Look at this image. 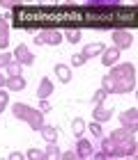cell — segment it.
<instances>
[{"instance_id":"6da1fadb","label":"cell","mask_w":138,"mask_h":160,"mask_svg":"<svg viewBox=\"0 0 138 160\" xmlns=\"http://www.w3.org/2000/svg\"><path fill=\"white\" fill-rule=\"evenodd\" d=\"M101 89L108 94H129L136 89V69L134 64H115L111 73L101 78Z\"/></svg>"},{"instance_id":"7a4b0ae2","label":"cell","mask_w":138,"mask_h":160,"mask_svg":"<svg viewBox=\"0 0 138 160\" xmlns=\"http://www.w3.org/2000/svg\"><path fill=\"white\" fill-rule=\"evenodd\" d=\"M12 112H14V117H16V119L30 123L32 130H39L41 126H44V112H37L35 108L25 105V103H16L12 108Z\"/></svg>"},{"instance_id":"3957f363","label":"cell","mask_w":138,"mask_h":160,"mask_svg":"<svg viewBox=\"0 0 138 160\" xmlns=\"http://www.w3.org/2000/svg\"><path fill=\"white\" fill-rule=\"evenodd\" d=\"M111 140L115 142V147L120 149L122 158L136 156V137H134V133H131V130L120 128V130H115V133H111Z\"/></svg>"},{"instance_id":"277c9868","label":"cell","mask_w":138,"mask_h":160,"mask_svg":"<svg viewBox=\"0 0 138 160\" xmlns=\"http://www.w3.org/2000/svg\"><path fill=\"white\" fill-rule=\"evenodd\" d=\"M113 43H115L118 50H124V48H129L134 43V34L127 32V30H115L113 32Z\"/></svg>"},{"instance_id":"5b68a950","label":"cell","mask_w":138,"mask_h":160,"mask_svg":"<svg viewBox=\"0 0 138 160\" xmlns=\"http://www.w3.org/2000/svg\"><path fill=\"white\" fill-rule=\"evenodd\" d=\"M120 121H122V128L136 133V128H138V110H136V108L124 110V112H122V117H120Z\"/></svg>"},{"instance_id":"8992f818","label":"cell","mask_w":138,"mask_h":160,"mask_svg":"<svg viewBox=\"0 0 138 160\" xmlns=\"http://www.w3.org/2000/svg\"><path fill=\"white\" fill-rule=\"evenodd\" d=\"M62 41V34L58 30H44L41 34H37V43H48V46H58Z\"/></svg>"},{"instance_id":"52a82bcc","label":"cell","mask_w":138,"mask_h":160,"mask_svg":"<svg viewBox=\"0 0 138 160\" xmlns=\"http://www.w3.org/2000/svg\"><path fill=\"white\" fill-rule=\"evenodd\" d=\"M14 57H16L19 64H32L35 62V55L30 53V48L25 46V43H19L16 50H14Z\"/></svg>"},{"instance_id":"ba28073f","label":"cell","mask_w":138,"mask_h":160,"mask_svg":"<svg viewBox=\"0 0 138 160\" xmlns=\"http://www.w3.org/2000/svg\"><path fill=\"white\" fill-rule=\"evenodd\" d=\"M76 156H78V158H85V160L92 158V156H94L92 144H90L88 140H83V137H81V140H78V144H76Z\"/></svg>"},{"instance_id":"9c48e42d","label":"cell","mask_w":138,"mask_h":160,"mask_svg":"<svg viewBox=\"0 0 138 160\" xmlns=\"http://www.w3.org/2000/svg\"><path fill=\"white\" fill-rule=\"evenodd\" d=\"M120 60V50L118 48H104V53H101V64H106V67H115V62Z\"/></svg>"},{"instance_id":"30bf717a","label":"cell","mask_w":138,"mask_h":160,"mask_svg":"<svg viewBox=\"0 0 138 160\" xmlns=\"http://www.w3.org/2000/svg\"><path fill=\"white\" fill-rule=\"evenodd\" d=\"M92 117H94V121L104 123V121H108V119L113 117V108H104V105H97V108H94V112H92Z\"/></svg>"},{"instance_id":"8fae6325","label":"cell","mask_w":138,"mask_h":160,"mask_svg":"<svg viewBox=\"0 0 138 160\" xmlns=\"http://www.w3.org/2000/svg\"><path fill=\"white\" fill-rule=\"evenodd\" d=\"M5 87L12 92H21V89H25V80H23V76H12V78H7Z\"/></svg>"},{"instance_id":"7c38bea8","label":"cell","mask_w":138,"mask_h":160,"mask_svg":"<svg viewBox=\"0 0 138 160\" xmlns=\"http://www.w3.org/2000/svg\"><path fill=\"white\" fill-rule=\"evenodd\" d=\"M51 92H53V82H51L48 78H41L39 82V89H37V98H48Z\"/></svg>"},{"instance_id":"4fadbf2b","label":"cell","mask_w":138,"mask_h":160,"mask_svg":"<svg viewBox=\"0 0 138 160\" xmlns=\"http://www.w3.org/2000/svg\"><path fill=\"white\" fill-rule=\"evenodd\" d=\"M104 43H90V46H85V50H83V57H85V60H90V57H94V55H101V53H104Z\"/></svg>"},{"instance_id":"5bb4252c","label":"cell","mask_w":138,"mask_h":160,"mask_svg":"<svg viewBox=\"0 0 138 160\" xmlns=\"http://www.w3.org/2000/svg\"><path fill=\"white\" fill-rule=\"evenodd\" d=\"M55 76H58L60 82H69L71 80V69L67 64H55Z\"/></svg>"},{"instance_id":"9a60e30c","label":"cell","mask_w":138,"mask_h":160,"mask_svg":"<svg viewBox=\"0 0 138 160\" xmlns=\"http://www.w3.org/2000/svg\"><path fill=\"white\" fill-rule=\"evenodd\" d=\"M39 133H41V137H44L46 142H55V140H58V135H60V130L53 128V126H46V123H44V126L39 128Z\"/></svg>"},{"instance_id":"2e32d148","label":"cell","mask_w":138,"mask_h":160,"mask_svg":"<svg viewBox=\"0 0 138 160\" xmlns=\"http://www.w3.org/2000/svg\"><path fill=\"white\" fill-rule=\"evenodd\" d=\"M7 76H21V71H23V64H19V62H9V64H7Z\"/></svg>"},{"instance_id":"e0dca14e","label":"cell","mask_w":138,"mask_h":160,"mask_svg":"<svg viewBox=\"0 0 138 160\" xmlns=\"http://www.w3.org/2000/svg\"><path fill=\"white\" fill-rule=\"evenodd\" d=\"M71 130H74V135L81 137L85 133V121L83 119H74V123H71Z\"/></svg>"},{"instance_id":"ac0fdd59","label":"cell","mask_w":138,"mask_h":160,"mask_svg":"<svg viewBox=\"0 0 138 160\" xmlns=\"http://www.w3.org/2000/svg\"><path fill=\"white\" fill-rule=\"evenodd\" d=\"M25 158H30V160H44L46 158V151H39V149H30L25 153Z\"/></svg>"},{"instance_id":"d6986e66","label":"cell","mask_w":138,"mask_h":160,"mask_svg":"<svg viewBox=\"0 0 138 160\" xmlns=\"http://www.w3.org/2000/svg\"><path fill=\"white\" fill-rule=\"evenodd\" d=\"M46 158H60V149H58V144H55V142H48Z\"/></svg>"},{"instance_id":"ffe728a7","label":"cell","mask_w":138,"mask_h":160,"mask_svg":"<svg viewBox=\"0 0 138 160\" xmlns=\"http://www.w3.org/2000/svg\"><path fill=\"white\" fill-rule=\"evenodd\" d=\"M106 96H108V92H106V89H99V92H94L92 101H94V103H97V105H101V103H104V101H106Z\"/></svg>"},{"instance_id":"44dd1931","label":"cell","mask_w":138,"mask_h":160,"mask_svg":"<svg viewBox=\"0 0 138 160\" xmlns=\"http://www.w3.org/2000/svg\"><path fill=\"white\" fill-rule=\"evenodd\" d=\"M64 37H67L71 43H78V41H81V30H69Z\"/></svg>"},{"instance_id":"7402d4cb","label":"cell","mask_w":138,"mask_h":160,"mask_svg":"<svg viewBox=\"0 0 138 160\" xmlns=\"http://www.w3.org/2000/svg\"><path fill=\"white\" fill-rule=\"evenodd\" d=\"M90 133H92V135H97V137H99V135H104V130H101V123H99V121H92V123H90Z\"/></svg>"},{"instance_id":"603a6c76","label":"cell","mask_w":138,"mask_h":160,"mask_svg":"<svg viewBox=\"0 0 138 160\" xmlns=\"http://www.w3.org/2000/svg\"><path fill=\"white\" fill-rule=\"evenodd\" d=\"M7 103H9V96H7L5 92H0V112H3L5 108H7Z\"/></svg>"},{"instance_id":"cb8c5ba5","label":"cell","mask_w":138,"mask_h":160,"mask_svg":"<svg viewBox=\"0 0 138 160\" xmlns=\"http://www.w3.org/2000/svg\"><path fill=\"white\" fill-rule=\"evenodd\" d=\"M71 64H74V67H83V64H85V57H83V55H74V57H71Z\"/></svg>"},{"instance_id":"d4e9b609","label":"cell","mask_w":138,"mask_h":160,"mask_svg":"<svg viewBox=\"0 0 138 160\" xmlns=\"http://www.w3.org/2000/svg\"><path fill=\"white\" fill-rule=\"evenodd\" d=\"M9 62H12V55H7V53H3V55H0V69H5Z\"/></svg>"},{"instance_id":"484cf974","label":"cell","mask_w":138,"mask_h":160,"mask_svg":"<svg viewBox=\"0 0 138 160\" xmlns=\"http://www.w3.org/2000/svg\"><path fill=\"white\" fill-rule=\"evenodd\" d=\"M0 34H9V25L5 18H0Z\"/></svg>"},{"instance_id":"4316f807","label":"cell","mask_w":138,"mask_h":160,"mask_svg":"<svg viewBox=\"0 0 138 160\" xmlns=\"http://www.w3.org/2000/svg\"><path fill=\"white\" fill-rule=\"evenodd\" d=\"M48 110H51V103H48L46 98H41V103H39V112H48Z\"/></svg>"},{"instance_id":"83f0119b","label":"cell","mask_w":138,"mask_h":160,"mask_svg":"<svg viewBox=\"0 0 138 160\" xmlns=\"http://www.w3.org/2000/svg\"><path fill=\"white\" fill-rule=\"evenodd\" d=\"M9 43V34H0V48H7Z\"/></svg>"},{"instance_id":"f1b7e54d","label":"cell","mask_w":138,"mask_h":160,"mask_svg":"<svg viewBox=\"0 0 138 160\" xmlns=\"http://www.w3.org/2000/svg\"><path fill=\"white\" fill-rule=\"evenodd\" d=\"M62 158H67V160H76L78 156H76V151H67V153H60Z\"/></svg>"},{"instance_id":"f546056e","label":"cell","mask_w":138,"mask_h":160,"mask_svg":"<svg viewBox=\"0 0 138 160\" xmlns=\"http://www.w3.org/2000/svg\"><path fill=\"white\" fill-rule=\"evenodd\" d=\"M25 158V153H19V151H14V153H9V160H21Z\"/></svg>"},{"instance_id":"4dcf8cb0","label":"cell","mask_w":138,"mask_h":160,"mask_svg":"<svg viewBox=\"0 0 138 160\" xmlns=\"http://www.w3.org/2000/svg\"><path fill=\"white\" fill-rule=\"evenodd\" d=\"M0 7H9V9H12L14 2H12V0H3V2H0Z\"/></svg>"},{"instance_id":"1f68e13d","label":"cell","mask_w":138,"mask_h":160,"mask_svg":"<svg viewBox=\"0 0 138 160\" xmlns=\"http://www.w3.org/2000/svg\"><path fill=\"white\" fill-rule=\"evenodd\" d=\"M5 82H7V78H5L3 73H0V87H5Z\"/></svg>"}]
</instances>
